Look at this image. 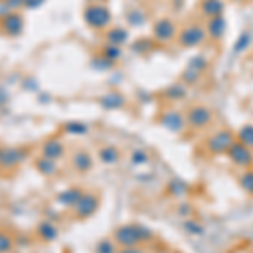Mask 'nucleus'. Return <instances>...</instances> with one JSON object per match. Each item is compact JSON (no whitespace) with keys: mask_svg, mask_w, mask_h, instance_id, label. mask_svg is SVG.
<instances>
[{"mask_svg":"<svg viewBox=\"0 0 253 253\" xmlns=\"http://www.w3.org/2000/svg\"><path fill=\"white\" fill-rule=\"evenodd\" d=\"M228 157L231 159V162L240 167H250L253 164V152L252 149H248L247 145L240 144L238 140L235 142L230 149L226 150Z\"/></svg>","mask_w":253,"mask_h":253,"instance_id":"4","label":"nucleus"},{"mask_svg":"<svg viewBox=\"0 0 253 253\" xmlns=\"http://www.w3.org/2000/svg\"><path fill=\"white\" fill-rule=\"evenodd\" d=\"M186 228L191 231V233H194V235H201L203 231H205L201 226H199L198 223H194V221H187V223H186Z\"/></svg>","mask_w":253,"mask_h":253,"instance_id":"18","label":"nucleus"},{"mask_svg":"<svg viewBox=\"0 0 253 253\" xmlns=\"http://www.w3.org/2000/svg\"><path fill=\"white\" fill-rule=\"evenodd\" d=\"M186 122L191 125V128H205V126H208L213 122V112L208 107H205V105H194L187 112Z\"/></svg>","mask_w":253,"mask_h":253,"instance_id":"2","label":"nucleus"},{"mask_svg":"<svg viewBox=\"0 0 253 253\" xmlns=\"http://www.w3.org/2000/svg\"><path fill=\"white\" fill-rule=\"evenodd\" d=\"M208 34L206 29L199 24H191V26L184 27L179 34V44L182 47H196L201 46L203 42L206 41Z\"/></svg>","mask_w":253,"mask_h":253,"instance_id":"1","label":"nucleus"},{"mask_svg":"<svg viewBox=\"0 0 253 253\" xmlns=\"http://www.w3.org/2000/svg\"><path fill=\"white\" fill-rule=\"evenodd\" d=\"M122 253H144V252L138 250V248H126V250H124Z\"/></svg>","mask_w":253,"mask_h":253,"instance_id":"19","label":"nucleus"},{"mask_svg":"<svg viewBox=\"0 0 253 253\" xmlns=\"http://www.w3.org/2000/svg\"><path fill=\"white\" fill-rule=\"evenodd\" d=\"M86 20L95 27H103L110 22V12L105 7L95 5L86 12Z\"/></svg>","mask_w":253,"mask_h":253,"instance_id":"8","label":"nucleus"},{"mask_svg":"<svg viewBox=\"0 0 253 253\" xmlns=\"http://www.w3.org/2000/svg\"><path fill=\"white\" fill-rule=\"evenodd\" d=\"M236 142L235 133L231 130H219L208 140V149L213 154H223Z\"/></svg>","mask_w":253,"mask_h":253,"instance_id":"3","label":"nucleus"},{"mask_svg":"<svg viewBox=\"0 0 253 253\" xmlns=\"http://www.w3.org/2000/svg\"><path fill=\"white\" fill-rule=\"evenodd\" d=\"M252 41H253V36H252L250 31L242 32V34H240V38H238V41L235 42L233 51L235 52H243L245 49H248V46L252 44Z\"/></svg>","mask_w":253,"mask_h":253,"instance_id":"12","label":"nucleus"},{"mask_svg":"<svg viewBox=\"0 0 253 253\" xmlns=\"http://www.w3.org/2000/svg\"><path fill=\"white\" fill-rule=\"evenodd\" d=\"M110 38L113 39V42H115V44H122L126 39V32L117 29V31H113L112 34H110Z\"/></svg>","mask_w":253,"mask_h":253,"instance_id":"17","label":"nucleus"},{"mask_svg":"<svg viewBox=\"0 0 253 253\" xmlns=\"http://www.w3.org/2000/svg\"><path fill=\"white\" fill-rule=\"evenodd\" d=\"M167 95H169L172 100H179V98H184L186 96V88L182 84H172L167 89Z\"/></svg>","mask_w":253,"mask_h":253,"instance_id":"16","label":"nucleus"},{"mask_svg":"<svg viewBox=\"0 0 253 253\" xmlns=\"http://www.w3.org/2000/svg\"><path fill=\"white\" fill-rule=\"evenodd\" d=\"M189 68L196 69V71H199L203 75V71H206V68H208V59L205 56H194L189 63Z\"/></svg>","mask_w":253,"mask_h":253,"instance_id":"14","label":"nucleus"},{"mask_svg":"<svg viewBox=\"0 0 253 253\" xmlns=\"http://www.w3.org/2000/svg\"><path fill=\"white\" fill-rule=\"evenodd\" d=\"M226 19L223 15H216V17H211L208 20V27H206V34L210 36L211 39L219 41L223 39L224 32H226Z\"/></svg>","mask_w":253,"mask_h":253,"instance_id":"6","label":"nucleus"},{"mask_svg":"<svg viewBox=\"0 0 253 253\" xmlns=\"http://www.w3.org/2000/svg\"><path fill=\"white\" fill-rule=\"evenodd\" d=\"M236 140H238L240 144L247 145L248 149H253V125L252 124L243 125L242 128L238 130V133H236Z\"/></svg>","mask_w":253,"mask_h":253,"instance_id":"11","label":"nucleus"},{"mask_svg":"<svg viewBox=\"0 0 253 253\" xmlns=\"http://www.w3.org/2000/svg\"><path fill=\"white\" fill-rule=\"evenodd\" d=\"M117 238L120 240V242L124 243V245H128V247H132V245L138 243L140 240L147 238V235H145V233L142 235L140 228H135V226H125V228H122V230L118 231Z\"/></svg>","mask_w":253,"mask_h":253,"instance_id":"7","label":"nucleus"},{"mask_svg":"<svg viewBox=\"0 0 253 253\" xmlns=\"http://www.w3.org/2000/svg\"><path fill=\"white\" fill-rule=\"evenodd\" d=\"M240 186L245 193L248 194H253V170H247L240 175Z\"/></svg>","mask_w":253,"mask_h":253,"instance_id":"13","label":"nucleus"},{"mask_svg":"<svg viewBox=\"0 0 253 253\" xmlns=\"http://www.w3.org/2000/svg\"><path fill=\"white\" fill-rule=\"evenodd\" d=\"M175 34H177V26L170 19H159L154 24V38L159 42H170L175 38Z\"/></svg>","mask_w":253,"mask_h":253,"instance_id":"5","label":"nucleus"},{"mask_svg":"<svg viewBox=\"0 0 253 253\" xmlns=\"http://www.w3.org/2000/svg\"><path fill=\"white\" fill-rule=\"evenodd\" d=\"M199 78H201V73L196 71V69H193V68H189V66H187V69L184 71V75H182V80H184L187 84L198 83Z\"/></svg>","mask_w":253,"mask_h":253,"instance_id":"15","label":"nucleus"},{"mask_svg":"<svg viewBox=\"0 0 253 253\" xmlns=\"http://www.w3.org/2000/svg\"><path fill=\"white\" fill-rule=\"evenodd\" d=\"M236 2H240V0H236Z\"/></svg>","mask_w":253,"mask_h":253,"instance_id":"20","label":"nucleus"},{"mask_svg":"<svg viewBox=\"0 0 253 253\" xmlns=\"http://www.w3.org/2000/svg\"><path fill=\"white\" fill-rule=\"evenodd\" d=\"M201 14L205 17L211 19V17H216V15H223V10H224V2L223 0H201Z\"/></svg>","mask_w":253,"mask_h":253,"instance_id":"10","label":"nucleus"},{"mask_svg":"<svg viewBox=\"0 0 253 253\" xmlns=\"http://www.w3.org/2000/svg\"><path fill=\"white\" fill-rule=\"evenodd\" d=\"M161 122L164 124V126L172 130V132H181L186 125V117H182L179 112H167L162 115Z\"/></svg>","mask_w":253,"mask_h":253,"instance_id":"9","label":"nucleus"}]
</instances>
